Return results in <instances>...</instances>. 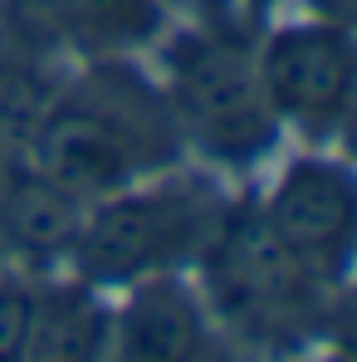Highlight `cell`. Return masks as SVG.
<instances>
[{
  "label": "cell",
  "instance_id": "cell-1",
  "mask_svg": "<svg viewBox=\"0 0 357 362\" xmlns=\"http://www.w3.org/2000/svg\"><path fill=\"white\" fill-rule=\"evenodd\" d=\"M177 157V118L137 69H93L59 93L35 127V167L78 201L113 196Z\"/></svg>",
  "mask_w": 357,
  "mask_h": 362
},
{
  "label": "cell",
  "instance_id": "cell-2",
  "mask_svg": "<svg viewBox=\"0 0 357 362\" xmlns=\"http://www.w3.org/2000/svg\"><path fill=\"white\" fill-rule=\"evenodd\" d=\"M221 211L226 206L201 181H162L147 191L122 186L113 196H98L74 240L78 274L88 284H137L147 274L201 259Z\"/></svg>",
  "mask_w": 357,
  "mask_h": 362
},
{
  "label": "cell",
  "instance_id": "cell-3",
  "mask_svg": "<svg viewBox=\"0 0 357 362\" xmlns=\"http://www.w3.org/2000/svg\"><path fill=\"white\" fill-rule=\"evenodd\" d=\"M167 103L191 142L230 167L264 157L279 137L254 49L235 30H191L167 45Z\"/></svg>",
  "mask_w": 357,
  "mask_h": 362
},
{
  "label": "cell",
  "instance_id": "cell-4",
  "mask_svg": "<svg viewBox=\"0 0 357 362\" xmlns=\"http://www.w3.org/2000/svg\"><path fill=\"white\" fill-rule=\"evenodd\" d=\"M206 259V294L235 328L254 338H298L313 328L323 284L289 255L254 201L221 211Z\"/></svg>",
  "mask_w": 357,
  "mask_h": 362
},
{
  "label": "cell",
  "instance_id": "cell-5",
  "mask_svg": "<svg viewBox=\"0 0 357 362\" xmlns=\"http://www.w3.org/2000/svg\"><path fill=\"white\" fill-rule=\"evenodd\" d=\"M264 98L279 122H294L303 132H333L353 108V78H357V54H353V30L348 25H284L264 40L254 54Z\"/></svg>",
  "mask_w": 357,
  "mask_h": 362
},
{
  "label": "cell",
  "instance_id": "cell-6",
  "mask_svg": "<svg viewBox=\"0 0 357 362\" xmlns=\"http://www.w3.org/2000/svg\"><path fill=\"white\" fill-rule=\"evenodd\" d=\"M259 211L318 284H343L357 235V186L343 162L328 157L289 162Z\"/></svg>",
  "mask_w": 357,
  "mask_h": 362
},
{
  "label": "cell",
  "instance_id": "cell-7",
  "mask_svg": "<svg viewBox=\"0 0 357 362\" xmlns=\"http://www.w3.org/2000/svg\"><path fill=\"white\" fill-rule=\"evenodd\" d=\"M108 343L132 362H196L211 353L206 313L172 274H147L132 284V299L113 318Z\"/></svg>",
  "mask_w": 357,
  "mask_h": 362
},
{
  "label": "cell",
  "instance_id": "cell-8",
  "mask_svg": "<svg viewBox=\"0 0 357 362\" xmlns=\"http://www.w3.org/2000/svg\"><path fill=\"white\" fill-rule=\"evenodd\" d=\"M83 226V201L64 191L40 167H10L0 172V245L5 255H20L30 264H54L74 255Z\"/></svg>",
  "mask_w": 357,
  "mask_h": 362
},
{
  "label": "cell",
  "instance_id": "cell-9",
  "mask_svg": "<svg viewBox=\"0 0 357 362\" xmlns=\"http://www.w3.org/2000/svg\"><path fill=\"white\" fill-rule=\"evenodd\" d=\"M108 328H113V313L98 308V299L88 289H49L35 299L25 358H49V362L93 358L98 348H108Z\"/></svg>",
  "mask_w": 357,
  "mask_h": 362
},
{
  "label": "cell",
  "instance_id": "cell-10",
  "mask_svg": "<svg viewBox=\"0 0 357 362\" xmlns=\"http://www.w3.org/2000/svg\"><path fill=\"white\" fill-rule=\"evenodd\" d=\"M49 30H59L78 45L118 49L132 40H147L162 25L157 0H25Z\"/></svg>",
  "mask_w": 357,
  "mask_h": 362
},
{
  "label": "cell",
  "instance_id": "cell-11",
  "mask_svg": "<svg viewBox=\"0 0 357 362\" xmlns=\"http://www.w3.org/2000/svg\"><path fill=\"white\" fill-rule=\"evenodd\" d=\"M30 318H35V294L20 289V284H5V279H0V362L25 358Z\"/></svg>",
  "mask_w": 357,
  "mask_h": 362
},
{
  "label": "cell",
  "instance_id": "cell-12",
  "mask_svg": "<svg viewBox=\"0 0 357 362\" xmlns=\"http://www.w3.org/2000/svg\"><path fill=\"white\" fill-rule=\"evenodd\" d=\"M313 10V20H328V25H348L353 30L357 20V0H303Z\"/></svg>",
  "mask_w": 357,
  "mask_h": 362
},
{
  "label": "cell",
  "instance_id": "cell-13",
  "mask_svg": "<svg viewBox=\"0 0 357 362\" xmlns=\"http://www.w3.org/2000/svg\"><path fill=\"white\" fill-rule=\"evenodd\" d=\"M206 5H211V10H226V0H206Z\"/></svg>",
  "mask_w": 357,
  "mask_h": 362
},
{
  "label": "cell",
  "instance_id": "cell-14",
  "mask_svg": "<svg viewBox=\"0 0 357 362\" xmlns=\"http://www.w3.org/2000/svg\"><path fill=\"white\" fill-rule=\"evenodd\" d=\"M250 5H254V10H264V5H269V0H250Z\"/></svg>",
  "mask_w": 357,
  "mask_h": 362
},
{
  "label": "cell",
  "instance_id": "cell-15",
  "mask_svg": "<svg viewBox=\"0 0 357 362\" xmlns=\"http://www.w3.org/2000/svg\"><path fill=\"white\" fill-rule=\"evenodd\" d=\"M0 269H5V245H0Z\"/></svg>",
  "mask_w": 357,
  "mask_h": 362
},
{
  "label": "cell",
  "instance_id": "cell-16",
  "mask_svg": "<svg viewBox=\"0 0 357 362\" xmlns=\"http://www.w3.org/2000/svg\"><path fill=\"white\" fill-rule=\"evenodd\" d=\"M0 172H5V167H0Z\"/></svg>",
  "mask_w": 357,
  "mask_h": 362
}]
</instances>
